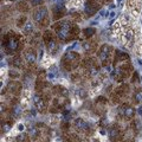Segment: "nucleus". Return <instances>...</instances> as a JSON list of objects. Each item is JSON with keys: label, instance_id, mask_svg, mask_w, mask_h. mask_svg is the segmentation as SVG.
Masks as SVG:
<instances>
[{"label": "nucleus", "instance_id": "obj_7", "mask_svg": "<svg viewBox=\"0 0 142 142\" xmlns=\"http://www.w3.org/2000/svg\"><path fill=\"white\" fill-rule=\"evenodd\" d=\"M65 13H66V9H65V6L63 4L58 3L52 6V19L53 20L61 19L62 17L65 16Z\"/></svg>", "mask_w": 142, "mask_h": 142}, {"label": "nucleus", "instance_id": "obj_2", "mask_svg": "<svg viewBox=\"0 0 142 142\" xmlns=\"http://www.w3.org/2000/svg\"><path fill=\"white\" fill-rule=\"evenodd\" d=\"M81 63V56L75 51H68L62 57V68L65 71H72Z\"/></svg>", "mask_w": 142, "mask_h": 142}, {"label": "nucleus", "instance_id": "obj_31", "mask_svg": "<svg viewBox=\"0 0 142 142\" xmlns=\"http://www.w3.org/2000/svg\"><path fill=\"white\" fill-rule=\"evenodd\" d=\"M137 79H139V76H137V72H134V73H133V78H131V82H133V83H135V82H136Z\"/></svg>", "mask_w": 142, "mask_h": 142}, {"label": "nucleus", "instance_id": "obj_20", "mask_svg": "<svg viewBox=\"0 0 142 142\" xmlns=\"http://www.w3.org/2000/svg\"><path fill=\"white\" fill-rule=\"evenodd\" d=\"M95 32H96V28H94V27H88V28H84V30L82 31L83 37L84 38H86V39H89L90 37L94 36Z\"/></svg>", "mask_w": 142, "mask_h": 142}, {"label": "nucleus", "instance_id": "obj_28", "mask_svg": "<svg viewBox=\"0 0 142 142\" xmlns=\"http://www.w3.org/2000/svg\"><path fill=\"white\" fill-rule=\"evenodd\" d=\"M27 1H30L32 6H39L43 3V0H27Z\"/></svg>", "mask_w": 142, "mask_h": 142}, {"label": "nucleus", "instance_id": "obj_17", "mask_svg": "<svg viewBox=\"0 0 142 142\" xmlns=\"http://www.w3.org/2000/svg\"><path fill=\"white\" fill-rule=\"evenodd\" d=\"M11 64L13 65L14 68H17V69H21L23 68V59L20 56H14L13 58H12V62Z\"/></svg>", "mask_w": 142, "mask_h": 142}, {"label": "nucleus", "instance_id": "obj_21", "mask_svg": "<svg viewBox=\"0 0 142 142\" xmlns=\"http://www.w3.org/2000/svg\"><path fill=\"white\" fill-rule=\"evenodd\" d=\"M53 39V34H52V31H50V30H46L43 33V42L45 43V45L47 44L49 42H51Z\"/></svg>", "mask_w": 142, "mask_h": 142}, {"label": "nucleus", "instance_id": "obj_29", "mask_svg": "<svg viewBox=\"0 0 142 142\" xmlns=\"http://www.w3.org/2000/svg\"><path fill=\"white\" fill-rule=\"evenodd\" d=\"M135 101H136V102H141L142 101V94L141 92H136V94H135Z\"/></svg>", "mask_w": 142, "mask_h": 142}, {"label": "nucleus", "instance_id": "obj_18", "mask_svg": "<svg viewBox=\"0 0 142 142\" xmlns=\"http://www.w3.org/2000/svg\"><path fill=\"white\" fill-rule=\"evenodd\" d=\"M23 33L25 34V36L33 33V24H32V23H30V21L26 23L25 26L23 27Z\"/></svg>", "mask_w": 142, "mask_h": 142}, {"label": "nucleus", "instance_id": "obj_16", "mask_svg": "<svg viewBox=\"0 0 142 142\" xmlns=\"http://www.w3.org/2000/svg\"><path fill=\"white\" fill-rule=\"evenodd\" d=\"M83 49L86 52H94L95 49H96V43L95 42H84L83 43Z\"/></svg>", "mask_w": 142, "mask_h": 142}, {"label": "nucleus", "instance_id": "obj_6", "mask_svg": "<svg viewBox=\"0 0 142 142\" xmlns=\"http://www.w3.org/2000/svg\"><path fill=\"white\" fill-rule=\"evenodd\" d=\"M33 103L36 106V108L38 109L39 113H45L47 109V100H45L44 96L39 94L33 95Z\"/></svg>", "mask_w": 142, "mask_h": 142}, {"label": "nucleus", "instance_id": "obj_10", "mask_svg": "<svg viewBox=\"0 0 142 142\" xmlns=\"http://www.w3.org/2000/svg\"><path fill=\"white\" fill-rule=\"evenodd\" d=\"M24 57H25V61L28 64H34L37 61V53L33 49H27L24 53Z\"/></svg>", "mask_w": 142, "mask_h": 142}, {"label": "nucleus", "instance_id": "obj_3", "mask_svg": "<svg viewBox=\"0 0 142 142\" xmlns=\"http://www.w3.org/2000/svg\"><path fill=\"white\" fill-rule=\"evenodd\" d=\"M33 20L39 24V26H47L49 25V12L45 6H40L33 12Z\"/></svg>", "mask_w": 142, "mask_h": 142}, {"label": "nucleus", "instance_id": "obj_13", "mask_svg": "<svg viewBox=\"0 0 142 142\" xmlns=\"http://www.w3.org/2000/svg\"><path fill=\"white\" fill-rule=\"evenodd\" d=\"M129 61V55L125 52H122V51H116L115 53V63L117 62H125Z\"/></svg>", "mask_w": 142, "mask_h": 142}, {"label": "nucleus", "instance_id": "obj_23", "mask_svg": "<svg viewBox=\"0 0 142 142\" xmlns=\"http://www.w3.org/2000/svg\"><path fill=\"white\" fill-rule=\"evenodd\" d=\"M17 142H30V136L25 135V134H19L17 137H16Z\"/></svg>", "mask_w": 142, "mask_h": 142}, {"label": "nucleus", "instance_id": "obj_4", "mask_svg": "<svg viewBox=\"0 0 142 142\" xmlns=\"http://www.w3.org/2000/svg\"><path fill=\"white\" fill-rule=\"evenodd\" d=\"M100 4L97 0H85L84 4V12L88 17H92L97 13V11L100 10Z\"/></svg>", "mask_w": 142, "mask_h": 142}, {"label": "nucleus", "instance_id": "obj_12", "mask_svg": "<svg viewBox=\"0 0 142 142\" xmlns=\"http://www.w3.org/2000/svg\"><path fill=\"white\" fill-rule=\"evenodd\" d=\"M46 49L51 55H56L57 51H58V43H57L55 39H52L51 42H49L46 44Z\"/></svg>", "mask_w": 142, "mask_h": 142}, {"label": "nucleus", "instance_id": "obj_15", "mask_svg": "<svg viewBox=\"0 0 142 142\" xmlns=\"http://www.w3.org/2000/svg\"><path fill=\"white\" fill-rule=\"evenodd\" d=\"M53 94H57L59 96H62V97H66L69 92H68V90L65 89L64 86L56 85V86H53Z\"/></svg>", "mask_w": 142, "mask_h": 142}, {"label": "nucleus", "instance_id": "obj_9", "mask_svg": "<svg viewBox=\"0 0 142 142\" xmlns=\"http://www.w3.org/2000/svg\"><path fill=\"white\" fill-rule=\"evenodd\" d=\"M7 90L11 91L12 94L19 95L20 91H21V84L17 81H10L9 84H7Z\"/></svg>", "mask_w": 142, "mask_h": 142}, {"label": "nucleus", "instance_id": "obj_30", "mask_svg": "<svg viewBox=\"0 0 142 142\" xmlns=\"http://www.w3.org/2000/svg\"><path fill=\"white\" fill-rule=\"evenodd\" d=\"M78 96H79L81 98H85V97H86V92L84 91L83 89H81L79 91H78Z\"/></svg>", "mask_w": 142, "mask_h": 142}, {"label": "nucleus", "instance_id": "obj_19", "mask_svg": "<svg viewBox=\"0 0 142 142\" xmlns=\"http://www.w3.org/2000/svg\"><path fill=\"white\" fill-rule=\"evenodd\" d=\"M17 9H18V11L21 12V13H27V12L30 11V7H28V5L25 3V1H20V3H18Z\"/></svg>", "mask_w": 142, "mask_h": 142}, {"label": "nucleus", "instance_id": "obj_1", "mask_svg": "<svg viewBox=\"0 0 142 142\" xmlns=\"http://www.w3.org/2000/svg\"><path fill=\"white\" fill-rule=\"evenodd\" d=\"M52 30L57 34L61 40L69 42L71 39H75L79 33V27L76 24L70 21H58L52 25Z\"/></svg>", "mask_w": 142, "mask_h": 142}, {"label": "nucleus", "instance_id": "obj_22", "mask_svg": "<svg viewBox=\"0 0 142 142\" xmlns=\"http://www.w3.org/2000/svg\"><path fill=\"white\" fill-rule=\"evenodd\" d=\"M28 136L31 137V139H34L36 140L37 137L39 136V130L37 127H31L30 129H28Z\"/></svg>", "mask_w": 142, "mask_h": 142}, {"label": "nucleus", "instance_id": "obj_26", "mask_svg": "<svg viewBox=\"0 0 142 142\" xmlns=\"http://www.w3.org/2000/svg\"><path fill=\"white\" fill-rule=\"evenodd\" d=\"M11 125H12L11 122H7V121H6L5 123H3V125H1V128H3V133H4V131L7 133V131L11 129Z\"/></svg>", "mask_w": 142, "mask_h": 142}, {"label": "nucleus", "instance_id": "obj_11", "mask_svg": "<svg viewBox=\"0 0 142 142\" xmlns=\"http://www.w3.org/2000/svg\"><path fill=\"white\" fill-rule=\"evenodd\" d=\"M73 125H75V128L78 129V130H82V131H85L89 129V124L86 123V121L82 117H77L73 122Z\"/></svg>", "mask_w": 142, "mask_h": 142}, {"label": "nucleus", "instance_id": "obj_5", "mask_svg": "<svg viewBox=\"0 0 142 142\" xmlns=\"http://www.w3.org/2000/svg\"><path fill=\"white\" fill-rule=\"evenodd\" d=\"M110 51H113V47L108 44H103L100 47L98 51V58L101 61V64L103 66L108 65V61H109V56H110Z\"/></svg>", "mask_w": 142, "mask_h": 142}, {"label": "nucleus", "instance_id": "obj_14", "mask_svg": "<svg viewBox=\"0 0 142 142\" xmlns=\"http://www.w3.org/2000/svg\"><path fill=\"white\" fill-rule=\"evenodd\" d=\"M121 135V131H120V129L117 128L116 125H114V127H111V128L109 129V139L110 140H116V139H118V136Z\"/></svg>", "mask_w": 142, "mask_h": 142}, {"label": "nucleus", "instance_id": "obj_24", "mask_svg": "<svg viewBox=\"0 0 142 142\" xmlns=\"http://www.w3.org/2000/svg\"><path fill=\"white\" fill-rule=\"evenodd\" d=\"M26 19H27L26 16H21V17L17 20V26H18V27H24L25 24H26Z\"/></svg>", "mask_w": 142, "mask_h": 142}, {"label": "nucleus", "instance_id": "obj_33", "mask_svg": "<svg viewBox=\"0 0 142 142\" xmlns=\"http://www.w3.org/2000/svg\"><path fill=\"white\" fill-rule=\"evenodd\" d=\"M139 50H140V53H142V45H140L139 46Z\"/></svg>", "mask_w": 142, "mask_h": 142}, {"label": "nucleus", "instance_id": "obj_25", "mask_svg": "<svg viewBox=\"0 0 142 142\" xmlns=\"http://www.w3.org/2000/svg\"><path fill=\"white\" fill-rule=\"evenodd\" d=\"M133 31L131 30H128L127 32L124 33V42L127 43V42H129V40H131V38H133Z\"/></svg>", "mask_w": 142, "mask_h": 142}, {"label": "nucleus", "instance_id": "obj_8", "mask_svg": "<svg viewBox=\"0 0 142 142\" xmlns=\"http://www.w3.org/2000/svg\"><path fill=\"white\" fill-rule=\"evenodd\" d=\"M120 115H122L127 120H131L135 116V110L133 107L128 106V104H122L120 107Z\"/></svg>", "mask_w": 142, "mask_h": 142}, {"label": "nucleus", "instance_id": "obj_32", "mask_svg": "<svg viewBox=\"0 0 142 142\" xmlns=\"http://www.w3.org/2000/svg\"><path fill=\"white\" fill-rule=\"evenodd\" d=\"M24 128H25V127H24V124H21V123H20V124H18V129H19L20 131L24 130Z\"/></svg>", "mask_w": 142, "mask_h": 142}, {"label": "nucleus", "instance_id": "obj_27", "mask_svg": "<svg viewBox=\"0 0 142 142\" xmlns=\"http://www.w3.org/2000/svg\"><path fill=\"white\" fill-rule=\"evenodd\" d=\"M9 75H10V77L13 79V78H18L19 77V72H17V71H14V70H10V72H9Z\"/></svg>", "mask_w": 142, "mask_h": 142}]
</instances>
